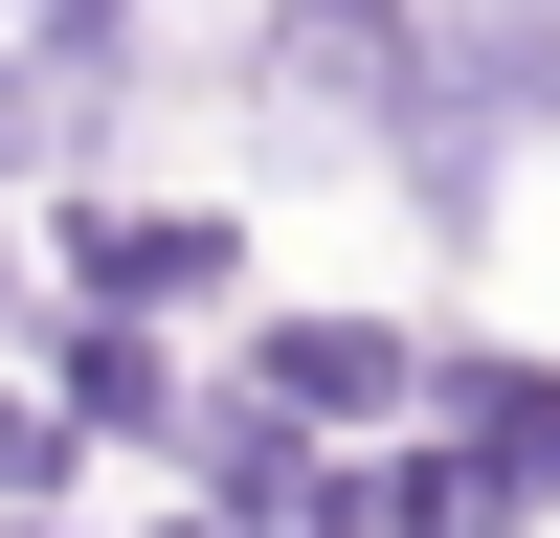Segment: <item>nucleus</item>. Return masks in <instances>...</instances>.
<instances>
[{
  "label": "nucleus",
  "instance_id": "7ed1b4c3",
  "mask_svg": "<svg viewBox=\"0 0 560 538\" xmlns=\"http://www.w3.org/2000/svg\"><path fill=\"white\" fill-rule=\"evenodd\" d=\"M427 448L471 538H560V359L538 337H427Z\"/></svg>",
  "mask_w": 560,
  "mask_h": 538
},
{
  "label": "nucleus",
  "instance_id": "20e7f679",
  "mask_svg": "<svg viewBox=\"0 0 560 538\" xmlns=\"http://www.w3.org/2000/svg\"><path fill=\"white\" fill-rule=\"evenodd\" d=\"M23 382L68 404V448L113 471V448H158L179 471V426H202V359L179 337H135V314H23Z\"/></svg>",
  "mask_w": 560,
  "mask_h": 538
},
{
  "label": "nucleus",
  "instance_id": "423d86ee",
  "mask_svg": "<svg viewBox=\"0 0 560 538\" xmlns=\"http://www.w3.org/2000/svg\"><path fill=\"white\" fill-rule=\"evenodd\" d=\"M135 538H202V516H135Z\"/></svg>",
  "mask_w": 560,
  "mask_h": 538
},
{
  "label": "nucleus",
  "instance_id": "f03ea898",
  "mask_svg": "<svg viewBox=\"0 0 560 538\" xmlns=\"http://www.w3.org/2000/svg\"><path fill=\"white\" fill-rule=\"evenodd\" d=\"M427 337H448V314H337V292H269L247 337H224V382H247L269 426H314V448H382V426H427Z\"/></svg>",
  "mask_w": 560,
  "mask_h": 538
},
{
  "label": "nucleus",
  "instance_id": "39448f33",
  "mask_svg": "<svg viewBox=\"0 0 560 538\" xmlns=\"http://www.w3.org/2000/svg\"><path fill=\"white\" fill-rule=\"evenodd\" d=\"M68 516H90V448H68V404L0 359V538H68Z\"/></svg>",
  "mask_w": 560,
  "mask_h": 538
},
{
  "label": "nucleus",
  "instance_id": "0eeeda50",
  "mask_svg": "<svg viewBox=\"0 0 560 538\" xmlns=\"http://www.w3.org/2000/svg\"><path fill=\"white\" fill-rule=\"evenodd\" d=\"M68 538H90V516H68Z\"/></svg>",
  "mask_w": 560,
  "mask_h": 538
},
{
  "label": "nucleus",
  "instance_id": "f257e3e1",
  "mask_svg": "<svg viewBox=\"0 0 560 538\" xmlns=\"http://www.w3.org/2000/svg\"><path fill=\"white\" fill-rule=\"evenodd\" d=\"M23 292H45V314H135V337L202 359V314H269V224H247V202L68 179V202H23Z\"/></svg>",
  "mask_w": 560,
  "mask_h": 538
}]
</instances>
